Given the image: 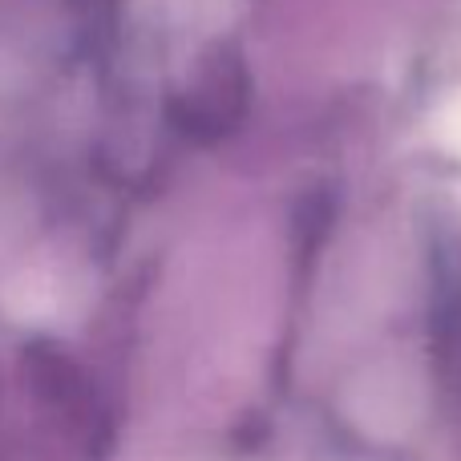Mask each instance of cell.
<instances>
[{"label":"cell","instance_id":"obj_1","mask_svg":"<svg viewBox=\"0 0 461 461\" xmlns=\"http://www.w3.org/2000/svg\"><path fill=\"white\" fill-rule=\"evenodd\" d=\"M438 142L446 146L449 154H457L461 158V94H454L438 110Z\"/></svg>","mask_w":461,"mask_h":461}]
</instances>
